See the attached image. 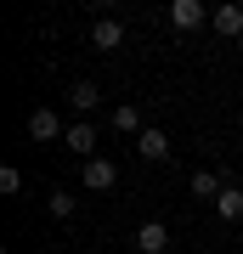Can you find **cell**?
Listing matches in <instances>:
<instances>
[{"label": "cell", "mask_w": 243, "mask_h": 254, "mask_svg": "<svg viewBox=\"0 0 243 254\" xmlns=\"http://www.w3.org/2000/svg\"><path fill=\"white\" fill-rule=\"evenodd\" d=\"M63 147H68L74 158H85V164H90V158H96V130H90L85 119H74V125H68V136H63Z\"/></svg>", "instance_id": "cell-1"}, {"label": "cell", "mask_w": 243, "mask_h": 254, "mask_svg": "<svg viewBox=\"0 0 243 254\" xmlns=\"http://www.w3.org/2000/svg\"><path fill=\"white\" fill-rule=\"evenodd\" d=\"M136 249L142 254H164L170 249V226H164V220H142V226H136Z\"/></svg>", "instance_id": "cell-2"}, {"label": "cell", "mask_w": 243, "mask_h": 254, "mask_svg": "<svg viewBox=\"0 0 243 254\" xmlns=\"http://www.w3.org/2000/svg\"><path fill=\"white\" fill-rule=\"evenodd\" d=\"M28 136H34V141H63L68 130L57 125V113H51V108H34V113H28Z\"/></svg>", "instance_id": "cell-3"}, {"label": "cell", "mask_w": 243, "mask_h": 254, "mask_svg": "<svg viewBox=\"0 0 243 254\" xmlns=\"http://www.w3.org/2000/svg\"><path fill=\"white\" fill-rule=\"evenodd\" d=\"M80 181H85L90 192H108V187L119 181V170H113L108 158H90V164H80Z\"/></svg>", "instance_id": "cell-4"}, {"label": "cell", "mask_w": 243, "mask_h": 254, "mask_svg": "<svg viewBox=\"0 0 243 254\" xmlns=\"http://www.w3.org/2000/svg\"><path fill=\"white\" fill-rule=\"evenodd\" d=\"M90 46H96V51H119V46H125V23H119V17H102L96 28H90Z\"/></svg>", "instance_id": "cell-5"}, {"label": "cell", "mask_w": 243, "mask_h": 254, "mask_svg": "<svg viewBox=\"0 0 243 254\" xmlns=\"http://www.w3.org/2000/svg\"><path fill=\"white\" fill-rule=\"evenodd\" d=\"M136 147H142V158L164 164V158H170V130H153V125H147L142 136H136Z\"/></svg>", "instance_id": "cell-6"}, {"label": "cell", "mask_w": 243, "mask_h": 254, "mask_svg": "<svg viewBox=\"0 0 243 254\" xmlns=\"http://www.w3.org/2000/svg\"><path fill=\"white\" fill-rule=\"evenodd\" d=\"M204 17H209L204 0H170V23H175V28H198Z\"/></svg>", "instance_id": "cell-7"}, {"label": "cell", "mask_w": 243, "mask_h": 254, "mask_svg": "<svg viewBox=\"0 0 243 254\" xmlns=\"http://www.w3.org/2000/svg\"><path fill=\"white\" fill-rule=\"evenodd\" d=\"M113 130H119V136H142V108H130V102H119V108H113Z\"/></svg>", "instance_id": "cell-8"}, {"label": "cell", "mask_w": 243, "mask_h": 254, "mask_svg": "<svg viewBox=\"0 0 243 254\" xmlns=\"http://www.w3.org/2000/svg\"><path fill=\"white\" fill-rule=\"evenodd\" d=\"M215 34H226V40L243 34V6H215Z\"/></svg>", "instance_id": "cell-9"}, {"label": "cell", "mask_w": 243, "mask_h": 254, "mask_svg": "<svg viewBox=\"0 0 243 254\" xmlns=\"http://www.w3.org/2000/svg\"><path fill=\"white\" fill-rule=\"evenodd\" d=\"M215 215H221V220H243V187H221Z\"/></svg>", "instance_id": "cell-10"}, {"label": "cell", "mask_w": 243, "mask_h": 254, "mask_svg": "<svg viewBox=\"0 0 243 254\" xmlns=\"http://www.w3.org/2000/svg\"><path fill=\"white\" fill-rule=\"evenodd\" d=\"M68 102H74V108H80V113H90V108H96V102H102V91H96V85H90V79H74V85H68Z\"/></svg>", "instance_id": "cell-11"}, {"label": "cell", "mask_w": 243, "mask_h": 254, "mask_svg": "<svg viewBox=\"0 0 243 254\" xmlns=\"http://www.w3.org/2000/svg\"><path fill=\"white\" fill-rule=\"evenodd\" d=\"M221 187H226V181H221L215 170H198V175H192V198H209V203H215V198H221Z\"/></svg>", "instance_id": "cell-12"}, {"label": "cell", "mask_w": 243, "mask_h": 254, "mask_svg": "<svg viewBox=\"0 0 243 254\" xmlns=\"http://www.w3.org/2000/svg\"><path fill=\"white\" fill-rule=\"evenodd\" d=\"M0 192H23V170H17V164L0 170Z\"/></svg>", "instance_id": "cell-13"}, {"label": "cell", "mask_w": 243, "mask_h": 254, "mask_svg": "<svg viewBox=\"0 0 243 254\" xmlns=\"http://www.w3.org/2000/svg\"><path fill=\"white\" fill-rule=\"evenodd\" d=\"M51 215H57V220L74 215V192H51Z\"/></svg>", "instance_id": "cell-14"}]
</instances>
